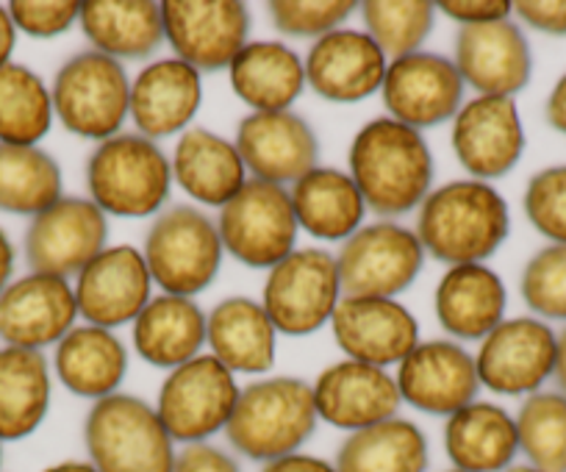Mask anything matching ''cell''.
Instances as JSON below:
<instances>
[{
    "label": "cell",
    "mask_w": 566,
    "mask_h": 472,
    "mask_svg": "<svg viewBox=\"0 0 566 472\" xmlns=\"http://www.w3.org/2000/svg\"><path fill=\"white\" fill-rule=\"evenodd\" d=\"M350 178L375 214H408L431 195V148L417 128L378 117L353 139Z\"/></svg>",
    "instance_id": "cell-1"
},
{
    "label": "cell",
    "mask_w": 566,
    "mask_h": 472,
    "mask_svg": "<svg viewBox=\"0 0 566 472\" xmlns=\"http://www.w3.org/2000/svg\"><path fill=\"white\" fill-rule=\"evenodd\" d=\"M511 231V211L503 195L486 181H453L424 198L417 237L424 253L439 262L481 264L500 251Z\"/></svg>",
    "instance_id": "cell-2"
},
{
    "label": "cell",
    "mask_w": 566,
    "mask_h": 472,
    "mask_svg": "<svg viewBox=\"0 0 566 472\" xmlns=\"http://www.w3.org/2000/svg\"><path fill=\"white\" fill-rule=\"evenodd\" d=\"M314 389L301 378H266L239 392L226 433L233 450L253 461L292 455L317 428Z\"/></svg>",
    "instance_id": "cell-3"
},
{
    "label": "cell",
    "mask_w": 566,
    "mask_h": 472,
    "mask_svg": "<svg viewBox=\"0 0 566 472\" xmlns=\"http://www.w3.org/2000/svg\"><path fill=\"white\" fill-rule=\"evenodd\" d=\"M92 203L103 214L150 217L167 203L172 167L165 150L142 134H117L101 143L86 165Z\"/></svg>",
    "instance_id": "cell-4"
},
{
    "label": "cell",
    "mask_w": 566,
    "mask_h": 472,
    "mask_svg": "<svg viewBox=\"0 0 566 472\" xmlns=\"http://www.w3.org/2000/svg\"><path fill=\"white\" fill-rule=\"evenodd\" d=\"M86 450L101 472H172L176 453L156 409L134 395H108L92 406Z\"/></svg>",
    "instance_id": "cell-5"
},
{
    "label": "cell",
    "mask_w": 566,
    "mask_h": 472,
    "mask_svg": "<svg viewBox=\"0 0 566 472\" xmlns=\"http://www.w3.org/2000/svg\"><path fill=\"white\" fill-rule=\"evenodd\" d=\"M222 251L220 231L209 214L195 206H172L154 220L142 256L165 295L189 297L217 279Z\"/></svg>",
    "instance_id": "cell-6"
},
{
    "label": "cell",
    "mask_w": 566,
    "mask_h": 472,
    "mask_svg": "<svg viewBox=\"0 0 566 472\" xmlns=\"http://www.w3.org/2000/svg\"><path fill=\"white\" fill-rule=\"evenodd\" d=\"M53 114L84 139H112L130 114V81L117 59L84 51L53 78Z\"/></svg>",
    "instance_id": "cell-7"
},
{
    "label": "cell",
    "mask_w": 566,
    "mask_h": 472,
    "mask_svg": "<svg viewBox=\"0 0 566 472\" xmlns=\"http://www.w3.org/2000/svg\"><path fill=\"white\" fill-rule=\"evenodd\" d=\"M297 217L290 192L277 183L250 178L220 211L222 248L248 268H275L295 253Z\"/></svg>",
    "instance_id": "cell-8"
},
{
    "label": "cell",
    "mask_w": 566,
    "mask_h": 472,
    "mask_svg": "<svg viewBox=\"0 0 566 472\" xmlns=\"http://www.w3.org/2000/svg\"><path fill=\"white\" fill-rule=\"evenodd\" d=\"M237 400L239 387L233 373L214 356H198L167 376L156 415L172 442L198 444L217 431H226Z\"/></svg>",
    "instance_id": "cell-9"
},
{
    "label": "cell",
    "mask_w": 566,
    "mask_h": 472,
    "mask_svg": "<svg viewBox=\"0 0 566 472\" xmlns=\"http://www.w3.org/2000/svg\"><path fill=\"white\" fill-rule=\"evenodd\" d=\"M342 281L331 253L306 248L270 270L264 286V312L275 331L306 336L323 328L339 306Z\"/></svg>",
    "instance_id": "cell-10"
},
{
    "label": "cell",
    "mask_w": 566,
    "mask_h": 472,
    "mask_svg": "<svg viewBox=\"0 0 566 472\" xmlns=\"http://www.w3.org/2000/svg\"><path fill=\"white\" fill-rule=\"evenodd\" d=\"M424 264L419 237L397 222L358 228L336 256L345 297H391L417 281Z\"/></svg>",
    "instance_id": "cell-11"
},
{
    "label": "cell",
    "mask_w": 566,
    "mask_h": 472,
    "mask_svg": "<svg viewBox=\"0 0 566 472\" xmlns=\"http://www.w3.org/2000/svg\"><path fill=\"white\" fill-rule=\"evenodd\" d=\"M558 334L544 319H503L475 356L478 378L497 395H536L555 373Z\"/></svg>",
    "instance_id": "cell-12"
},
{
    "label": "cell",
    "mask_w": 566,
    "mask_h": 472,
    "mask_svg": "<svg viewBox=\"0 0 566 472\" xmlns=\"http://www.w3.org/2000/svg\"><path fill=\"white\" fill-rule=\"evenodd\" d=\"M165 40L189 67H231L248 45L250 14L237 0H167L161 3Z\"/></svg>",
    "instance_id": "cell-13"
},
{
    "label": "cell",
    "mask_w": 566,
    "mask_h": 472,
    "mask_svg": "<svg viewBox=\"0 0 566 472\" xmlns=\"http://www.w3.org/2000/svg\"><path fill=\"white\" fill-rule=\"evenodd\" d=\"M106 214L92 200L62 198L31 220L25 259L34 273L67 279L106 251Z\"/></svg>",
    "instance_id": "cell-14"
},
{
    "label": "cell",
    "mask_w": 566,
    "mask_h": 472,
    "mask_svg": "<svg viewBox=\"0 0 566 472\" xmlns=\"http://www.w3.org/2000/svg\"><path fill=\"white\" fill-rule=\"evenodd\" d=\"M384 103L391 120L411 128H431L461 112L464 78L453 59L437 53H408L386 67Z\"/></svg>",
    "instance_id": "cell-15"
},
{
    "label": "cell",
    "mask_w": 566,
    "mask_h": 472,
    "mask_svg": "<svg viewBox=\"0 0 566 472\" xmlns=\"http://www.w3.org/2000/svg\"><path fill=\"white\" fill-rule=\"evenodd\" d=\"M453 150L475 181L509 176L525 150V128L514 97H486L464 103L453 117Z\"/></svg>",
    "instance_id": "cell-16"
},
{
    "label": "cell",
    "mask_w": 566,
    "mask_h": 472,
    "mask_svg": "<svg viewBox=\"0 0 566 472\" xmlns=\"http://www.w3.org/2000/svg\"><path fill=\"white\" fill-rule=\"evenodd\" d=\"M150 270L142 251L130 245L106 248L78 273L75 303L78 314L97 328L134 323L150 303Z\"/></svg>",
    "instance_id": "cell-17"
},
{
    "label": "cell",
    "mask_w": 566,
    "mask_h": 472,
    "mask_svg": "<svg viewBox=\"0 0 566 472\" xmlns=\"http://www.w3.org/2000/svg\"><path fill=\"white\" fill-rule=\"evenodd\" d=\"M397 389L406 403L424 415H455L475 403L481 389L475 359L453 342H419L397 370Z\"/></svg>",
    "instance_id": "cell-18"
},
{
    "label": "cell",
    "mask_w": 566,
    "mask_h": 472,
    "mask_svg": "<svg viewBox=\"0 0 566 472\" xmlns=\"http://www.w3.org/2000/svg\"><path fill=\"white\" fill-rule=\"evenodd\" d=\"M78 317L75 290L67 279L31 273L14 281L0 295V339L7 347H42L62 342Z\"/></svg>",
    "instance_id": "cell-19"
},
{
    "label": "cell",
    "mask_w": 566,
    "mask_h": 472,
    "mask_svg": "<svg viewBox=\"0 0 566 472\" xmlns=\"http://www.w3.org/2000/svg\"><path fill=\"white\" fill-rule=\"evenodd\" d=\"M453 62L461 78L486 97H514L533 75L531 42L511 20L461 25Z\"/></svg>",
    "instance_id": "cell-20"
},
{
    "label": "cell",
    "mask_w": 566,
    "mask_h": 472,
    "mask_svg": "<svg viewBox=\"0 0 566 472\" xmlns=\"http://www.w3.org/2000/svg\"><path fill=\"white\" fill-rule=\"evenodd\" d=\"M237 150L259 181L297 183L317 167L312 126L292 112H253L239 123Z\"/></svg>",
    "instance_id": "cell-21"
},
{
    "label": "cell",
    "mask_w": 566,
    "mask_h": 472,
    "mask_svg": "<svg viewBox=\"0 0 566 472\" xmlns=\"http://www.w3.org/2000/svg\"><path fill=\"white\" fill-rule=\"evenodd\" d=\"M331 325L347 359L361 365H400L419 345L417 319L391 297H345L336 306Z\"/></svg>",
    "instance_id": "cell-22"
},
{
    "label": "cell",
    "mask_w": 566,
    "mask_h": 472,
    "mask_svg": "<svg viewBox=\"0 0 566 472\" xmlns=\"http://www.w3.org/2000/svg\"><path fill=\"white\" fill-rule=\"evenodd\" d=\"M312 389L317 415L334 428L350 433L391 420L402 403L397 381L384 367L353 359L319 373Z\"/></svg>",
    "instance_id": "cell-23"
},
{
    "label": "cell",
    "mask_w": 566,
    "mask_h": 472,
    "mask_svg": "<svg viewBox=\"0 0 566 472\" xmlns=\"http://www.w3.org/2000/svg\"><path fill=\"white\" fill-rule=\"evenodd\" d=\"M386 56L367 31L336 29L319 36L306 56V81L331 103H358L386 78Z\"/></svg>",
    "instance_id": "cell-24"
},
{
    "label": "cell",
    "mask_w": 566,
    "mask_h": 472,
    "mask_svg": "<svg viewBox=\"0 0 566 472\" xmlns=\"http://www.w3.org/2000/svg\"><path fill=\"white\" fill-rule=\"evenodd\" d=\"M203 101V81L181 59L148 64L130 84V117L142 137L161 139L187 132Z\"/></svg>",
    "instance_id": "cell-25"
},
{
    "label": "cell",
    "mask_w": 566,
    "mask_h": 472,
    "mask_svg": "<svg viewBox=\"0 0 566 472\" xmlns=\"http://www.w3.org/2000/svg\"><path fill=\"white\" fill-rule=\"evenodd\" d=\"M509 292L486 264H459L437 286V317L459 339H486L505 317Z\"/></svg>",
    "instance_id": "cell-26"
},
{
    "label": "cell",
    "mask_w": 566,
    "mask_h": 472,
    "mask_svg": "<svg viewBox=\"0 0 566 472\" xmlns=\"http://www.w3.org/2000/svg\"><path fill=\"white\" fill-rule=\"evenodd\" d=\"M178 187L206 206H226L248 183V167L237 145L209 128H187L172 156Z\"/></svg>",
    "instance_id": "cell-27"
},
{
    "label": "cell",
    "mask_w": 566,
    "mask_h": 472,
    "mask_svg": "<svg viewBox=\"0 0 566 472\" xmlns=\"http://www.w3.org/2000/svg\"><path fill=\"white\" fill-rule=\"evenodd\" d=\"M231 86L253 112H290L306 86V64L275 40L248 42L231 62Z\"/></svg>",
    "instance_id": "cell-28"
},
{
    "label": "cell",
    "mask_w": 566,
    "mask_h": 472,
    "mask_svg": "<svg viewBox=\"0 0 566 472\" xmlns=\"http://www.w3.org/2000/svg\"><path fill=\"white\" fill-rule=\"evenodd\" d=\"M275 325L250 297H228L206 319L211 356L231 373L259 376L275 365Z\"/></svg>",
    "instance_id": "cell-29"
},
{
    "label": "cell",
    "mask_w": 566,
    "mask_h": 472,
    "mask_svg": "<svg viewBox=\"0 0 566 472\" xmlns=\"http://www.w3.org/2000/svg\"><path fill=\"white\" fill-rule=\"evenodd\" d=\"M444 450L461 472H505L520 453L516 420L494 403H470L450 415Z\"/></svg>",
    "instance_id": "cell-30"
},
{
    "label": "cell",
    "mask_w": 566,
    "mask_h": 472,
    "mask_svg": "<svg viewBox=\"0 0 566 472\" xmlns=\"http://www.w3.org/2000/svg\"><path fill=\"white\" fill-rule=\"evenodd\" d=\"M81 29L97 53L112 59H145L165 42L161 3L154 0H86Z\"/></svg>",
    "instance_id": "cell-31"
},
{
    "label": "cell",
    "mask_w": 566,
    "mask_h": 472,
    "mask_svg": "<svg viewBox=\"0 0 566 472\" xmlns=\"http://www.w3.org/2000/svg\"><path fill=\"white\" fill-rule=\"evenodd\" d=\"M290 198L297 225L325 242L350 240L367 211L356 181L334 167H314L292 187Z\"/></svg>",
    "instance_id": "cell-32"
},
{
    "label": "cell",
    "mask_w": 566,
    "mask_h": 472,
    "mask_svg": "<svg viewBox=\"0 0 566 472\" xmlns=\"http://www.w3.org/2000/svg\"><path fill=\"white\" fill-rule=\"evenodd\" d=\"M206 342V317L189 297H154L134 319V347L154 367H176L198 359Z\"/></svg>",
    "instance_id": "cell-33"
},
{
    "label": "cell",
    "mask_w": 566,
    "mask_h": 472,
    "mask_svg": "<svg viewBox=\"0 0 566 472\" xmlns=\"http://www.w3.org/2000/svg\"><path fill=\"white\" fill-rule=\"evenodd\" d=\"M125 373H128V353L112 331L81 325L59 342L56 376L78 398H108L117 392Z\"/></svg>",
    "instance_id": "cell-34"
},
{
    "label": "cell",
    "mask_w": 566,
    "mask_h": 472,
    "mask_svg": "<svg viewBox=\"0 0 566 472\" xmlns=\"http://www.w3.org/2000/svg\"><path fill=\"white\" fill-rule=\"evenodd\" d=\"M51 409V370L42 350L0 347V442L31 437Z\"/></svg>",
    "instance_id": "cell-35"
},
{
    "label": "cell",
    "mask_w": 566,
    "mask_h": 472,
    "mask_svg": "<svg viewBox=\"0 0 566 472\" xmlns=\"http://www.w3.org/2000/svg\"><path fill=\"white\" fill-rule=\"evenodd\" d=\"M336 472H424L428 439L413 422L391 417L350 433L336 453Z\"/></svg>",
    "instance_id": "cell-36"
},
{
    "label": "cell",
    "mask_w": 566,
    "mask_h": 472,
    "mask_svg": "<svg viewBox=\"0 0 566 472\" xmlns=\"http://www.w3.org/2000/svg\"><path fill=\"white\" fill-rule=\"evenodd\" d=\"M62 198V170L51 154L0 145V211L36 217Z\"/></svg>",
    "instance_id": "cell-37"
},
{
    "label": "cell",
    "mask_w": 566,
    "mask_h": 472,
    "mask_svg": "<svg viewBox=\"0 0 566 472\" xmlns=\"http://www.w3.org/2000/svg\"><path fill=\"white\" fill-rule=\"evenodd\" d=\"M51 123L53 97L45 81L23 64L0 67V145L36 148Z\"/></svg>",
    "instance_id": "cell-38"
},
{
    "label": "cell",
    "mask_w": 566,
    "mask_h": 472,
    "mask_svg": "<svg viewBox=\"0 0 566 472\" xmlns=\"http://www.w3.org/2000/svg\"><path fill=\"white\" fill-rule=\"evenodd\" d=\"M520 450L538 472H566V395L536 392L516 415Z\"/></svg>",
    "instance_id": "cell-39"
},
{
    "label": "cell",
    "mask_w": 566,
    "mask_h": 472,
    "mask_svg": "<svg viewBox=\"0 0 566 472\" xmlns=\"http://www.w3.org/2000/svg\"><path fill=\"white\" fill-rule=\"evenodd\" d=\"M361 18L367 34L384 56L402 59L417 53L419 45L428 40L437 18V3L424 0H369L361 3Z\"/></svg>",
    "instance_id": "cell-40"
},
{
    "label": "cell",
    "mask_w": 566,
    "mask_h": 472,
    "mask_svg": "<svg viewBox=\"0 0 566 472\" xmlns=\"http://www.w3.org/2000/svg\"><path fill=\"white\" fill-rule=\"evenodd\" d=\"M522 297L544 319H566V245L538 251L522 273Z\"/></svg>",
    "instance_id": "cell-41"
},
{
    "label": "cell",
    "mask_w": 566,
    "mask_h": 472,
    "mask_svg": "<svg viewBox=\"0 0 566 472\" xmlns=\"http://www.w3.org/2000/svg\"><path fill=\"white\" fill-rule=\"evenodd\" d=\"M525 214L553 245H566V165L547 167L527 181Z\"/></svg>",
    "instance_id": "cell-42"
},
{
    "label": "cell",
    "mask_w": 566,
    "mask_h": 472,
    "mask_svg": "<svg viewBox=\"0 0 566 472\" xmlns=\"http://www.w3.org/2000/svg\"><path fill=\"white\" fill-rule=\"evenodd\" d=\"M356 3L347 0H275L270 18L286 36H325L339 29L353 14Z\"/></svg>",
    "instance_id": "cell-43"
},
{
    "label": "cell",
    "mask_w": 566,
    "mask_h": 472,
    "mask_svg": "<svg viewBox=\"0 0 566 472\" xmlns=\"http://www.w3.org/2000/svg\"><path fill=\"white\" fill-rule=\"evenodd\" d=\"M14 29L36 40H51L64 34L81 18V3L75 0H14L9 3Z\"/></svg>",
    "instance_id": "cell-44"
},
{
    "label": "cell",
    "mask_w": 566,
    "mask_h": 472,
    "mask_svg": "<svg viewBox=\"0 0 566 472\" xmlns=\"http://www.w3.org/2000/svg\"><path fill=\"white\" fill-rule=\"evenodd\" d=\"M437 9L450 20H459L461 25H481L509 20L514 3L509 0H442L437 3Z\"/></svg>",
    "instance_id": "cell-45"
},
{
    "label": "cell",
    "mask_w": 566,
    "mask_h": 472,
    "mask_svg": "<svg viewBox=\"0 0 566 472\" xmlns=\"http://www.w3.org/2000/svg\"><path fill=\"white\" fill-rule=\"evenodd\" d=\"M514 12L522 23L549 36H566V0H520Z\"/></svg>",
    "instance_id": "cell-46"
},
{
    "label": "cell",
    "mask_w": 566,
    "mask_h": 472,
    "mask_svg": "<svg viewBox=\"0 0 566 472\" xmlns=\"http://www.w3.org/2000/svg\"><path fill=\"white\" fill-rule=\"evenodd\" d=\"M172 472H242L237 461L226 453V450L214 448V444H187L181 453H176V464Z\"/></svg>",
    "instance_id": "cell-47"
},
{
    "label": "cell",
    "mask_w": 566,
    "mask_h": 472,
    "mask_svg": "<svg viewBox=\"0 0 566 472\" xmlns=\"http://www.w3.org/2000/svg\"><path fill=\"white\" fill-rule=\"evenodd\" d=\"M261 472H336V466L328 464V461L317 459V455L292 453L264 464V470Z\"/></svg>",
    "instance_id": "cell-48"
},
{
    "label": "cell",
    "mask_w": 566,
    "mask_h": 472,
    "mask_svg": "<svg viewBox=\"0 0 566 472\" xmlns=\"http://www.w3.org/2000/svg\"><path fill=\"white\" fill-rule=\"evenodd\" d=\"M544 114H547L549 126L566 137V73L555 81L553 92L547 97V106H544Z\"/></svg>",
    "instance_id": "cell-49"
},
{
    "label": "cell",
    "mask_w": 566,
    "mask_h": 472,
    "mask_svg": "<svg viewBox=\"0 0 566 472\" xmlns=\"http://www.w3.org/2000/svg\"><path fill=\"white\" fill-rule=\"evenodd\" d=\"M14 45H18V29L7 7H0V67H7L12 59Z\"/></svg>",
    "instance_id": "cell-50"
},
{
    "label": "cell",
    "mask_w": 566,
    "mask_h": 472,
    "mask_svg": "<svg viewBox=\"0 0 566 472\" xmlns=\"http://www.w3.org/2000/svg\"><path fill=\"white\" fill-rule=\"evenodd\" d=\"M12 270H14V245L7 237V231L0 228V295H3V290L9 286Z\"/></svg>",
    "instance_id": "cell-51"
},
{
    "label": "cell",
    "mask_w": 566,
    "mask_h": 472,
    "mask_svg": "<svg viewBox=\"0 0 566 472\" xmlns=\"http://www.w3.org/2000/svg\"><path fill=\"white\" fill-rule=\"evenodd\" d=\"M553 378L558 381L560 392L566 395V328L558 336V353H555V373Z\"/></svg>",
    "instance_id": "cell-52"
},
{
    "label": "cell",
    "mask_w": 566,
    "mask_h": 472,
    "mask_svg": "<svg viewBox=\"0 0 566 472\" xmlns=\"http://www.w3.org/2000/svg\"><path fill=\"white\" fill-rule=\"evenodd\" d=\"M42 472H101L92 461H62V464H53Z\"/></svg>",
    "instance_id": "cell-53"
},
{
    "label": "cell",
    "mask_w": 566,
    "mask_h": 472,
    "mask_svg": "<svg viewBox=\"0 0 566 472\" xmlns=\"http://www.w3.org/2000/svg\"><path fill=\"white\" fill-rule=\"evenodd\" d=\"M505 472H538V470L531 464H520V466H511V470H505Z\"/></svg>",
    "instance_id": "cell-54"
},
{
    "label": "cell",
    "mask_w": 566,
    "mask_h": 472,
    "mask_svg": "<svg viewBox=\"0 0 566 472\" xmlns=\"http://www.w3.org/2000/svg\"><path fill=\"white\" fill-rule=\"evenodd\" d=\"M0 444H3V442H0ZM0 459H3V450H0Z\"/></svg>",
    "instance_id": "cell-55"
},
{
    "label": "cell",
    "mask_w": 566,
    "mask_h": 472,
    "mask_svg": "<svg viewBox=\"0 0 566 472\" xmlns=\"http://www.w3.org/2000/svg\"><path fill=\"white\" fill-rule=\"evenodd\" d=\"M450 472H461V470H450Z\"/></svg>",
    "instance_id": "cell-56"
}]
</instances>
